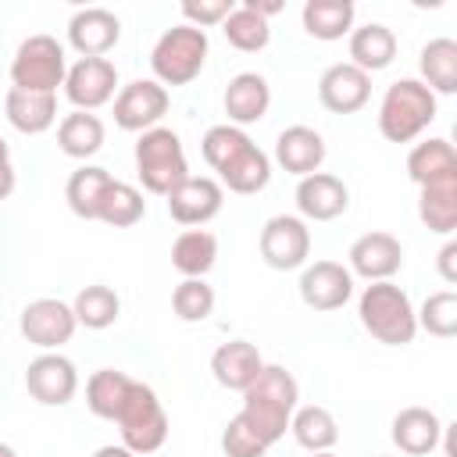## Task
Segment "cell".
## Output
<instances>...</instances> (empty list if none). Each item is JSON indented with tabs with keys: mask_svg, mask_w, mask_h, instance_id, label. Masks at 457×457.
<instances>
[{
	"mask_svg": "<svg viewBox=\"0 0 457 457\" xmlns=\"http://www.w3.org/2000/svg\"><path fill=\"white\" fill-rule=\"evenodd\" d=\"M311 253V228L300 214H275L261 228V257L275 271L303 268Z\"/></svg>",
	"mask_w": 457,
	"mask_h": 457,
	"instance_id": "ba28073f",
	"label": "cell"
},
{
	"mask_svg": "<svg viewBox=\"0 0 457 457\" xmlns=\"http://www.w3.org/2000/svg\"><path fill=\"white\" fill-rule=\"evenodd\" d=\"M18 328H21V336L32 346H39V350H61L64 343H71L79 321H75L71 303H64L57 296H39V300H32V303L21 307Z\"/></svg>",
	"mask_w": 457,
	"mask_h": 457,
	"instance_id": "9c48e42d",
	"label": "cell"
},
{
	"mask_svg": "<svg viewBox=\"0 0 457 457\" xmlns=\"http://www.w3.org/2000/svg\"><path fill=\"white\" fill-rule=\"evenodd\" d=\"M436 268H439V275H443V282H457V239H446L443 243V250H439V257H436Z\"/></svg>",
	"mask_w": 457,
	"mask_h": 457,
	"instance_id": "60d3db41",
	"label": "cell"
},
{
	"mask_svg": "<svg viewBox=\"0 0 457 457\" xmlns=\"http://www.w3.org/2000/svg\"><path fill=\"white\" fill-rule=\"evenodd\" d=\"M111 182H114V175H111L107 168H100V164H82V168H75V171L68 175L64 200H68V207H71L79 218L96 221L100 200H104V193H107Z\"/></svg>",
	"mask_w": 457,
	"mask_h": 457,
	"instance_id": "83f0119b",
	"label": "cell"
},
{
	"mask_svg": "<svg viewBox=\"0 0 457 457\" xmlns=\"http://www.w3.org/2000/svg\"><path fill=\"white\" fill-rule=\"evenodd\" d=\"M14 164H11V146H7V139L0 136V200H7L11 193H14Z\"/></svg>",
	"mask_w": 457,
	"mask_h": 457,
	"instance_id": "b9f144b4",
	"label": "cell"
},
{
	"mask_svg": "<svg viewBox=\"0 0 457 457\" xmlns=\"http://www.w3.org/2000/svg\"><path fill=\"white\" fill-rule=\"evenodd\" d=\"M368 96H371V75H364L350 61L328 64L318 79V100L332 114H353L368 104Z\"/></svg>",
	"mask_w": 457,
	"mask_h": 457,
	"instance_id": "2e32d148",
	"label": "cell"
},
{
	"mask_svg": "<svg viewBox=\"0 0 457 457\" xmlns=\"http://www.w3.org/2000/svg\"><path fill=\"white\" fill-rule=\"evenodd\" d=\"M311 457H336L332 450H321V453H311Z\"/></svg>",
	"mask_w": 457,
	"mask_h": 457,
	"instance_id": "7dc6e473",
	"label": "cell"
},
{
	"mask_svg": "<svg viewBox=\"0 0 457 457\" xmlns=\"http://www.w3.org/2000/svg\"><path fill=\"white\" fill-rule=\"evenodd\" d=\"M275 161L282 171L303 179V175H314L325 161V139L318 129L311 125H289L278 132L275 139Z\"/></svg>",
	"mask_w": 457,
	"mask_h": 457,
	"instance_id": "44dd1931",
	"label": "cell"
},
{
	"mask_svg": "<svg viewBox=\"0 0 457 457\" xmlns=\"http://www.w3.org/2000/svg\"><path fill=\"white\" fill-rule=\"evenodd\" d=\"M168 89L154 79H132L114 93V125L125 132H146L157 129V121L168 114Z\"/></svg>",
	"mask_w": 457,
	"mask_h": 457,
	"instance_id": "30bf717a",
	"label": "cell"
},
{
	"mask_svg": "<svg viewBox=\"0 0 457 457\" xmlns=\"http://www.w3.org/2000/svg\"><path fill=\"white\" fill-rule=\"evenodd\" d=\"M221 104H225L228 125H236V129L253 125V121H261V118L268 114V107H271V86H268V79L257 75V71H239V75L228 79Z\"/></svg>",
	"mask_w": 457,
	"mask_h": 457,
	"instance_id": "ffe728a7",
	"label": "cell"
},
{
	"mask_svg": "<svg viewBox=\"0 0 457 457\" xmlns=\"http://www.w3.org/2000/svg\"><path fill=\"white\" fill-rule=\"evenodd\" d=\"M232 7H236L232 0H186L182 4V18L193 29H207V25H221Z\"/></svg>",
	"mask_w": 457,
	"mask_h": 457,
	"instance_id": "ab89813d",
	"label": "cell"
},
{
	"mask_svg": "<svg viewBox=\"0 0 457 457\" xmlns=\"http://www.w3.org/2000/svg\"><path fill=\"white\" fill-rule=\"evenodd\" d=\"M118 89V68L107 57H79L68 64L64 75V96L75 104V111H96L114 100Z\"/></svg>",
	"mask_w": 457,
	"mask_h": 457,
	"instance_id": "7c38bea8",
	"label": "cell"
},
{
	"mask_svg": "<svg viewBox=\"0 0 457 457\" xmlns=\"http://www.w3.org/2000/svg\"><path fill=\"white\" fill-rule=\"evenodd\" d=\"M350 275H361L368 282H386L403 264V246L393 232H364L350 243Z\"/></svg>",
	"mask_w": 457,
	"mask_h": 457,
	"instance_id": "9a60e30c",
	"label": "cell"
},
{
	"mask_svg": "<svg viewBox=\"0 0 457 457\" xmlns=\"http://www.w3.org/2000/svg\"><path fill=\"white\" fill-rule=\"evenodd\" d=\"M0 457H18V453H14V446H7V443H0Z\"/></svg>",
	"mask_w": 457,
	"mask_h": 457,
	"instance_id": "bcb514c9",
	"label": "cell"
},
{
	"mask_svg": "<svg viewBox=\"0 0 457 457\" xmlns=\"http://www.w3.org/2000/svg\"><path fill=\"white\" fill-rule=\"evenodd\" d=\"M261 368H264V357H261V350H257L253 343H246V339H228V343H221V346L211 353V371H214L218 386L236 389V393H243V389L261 375Z\"/></svg>",
	"mask_w": 457,
	"mask_h": 457,
	"instance_id": "7402d4cb",
	"label": "cell"
},
{
	"mask_svg": "<svg viewBox=\"0 0 457 457\" xmlns=\"http://www.w3.org/2000/svg\"><path fill=\"white\" fill-rule=\"evenodd\" d=\"M418 218L428 232H439V236H450L457 228V175L432 182V186H421Z\"/></svg>",
	"mask_w": 457,
	"mask_h": 457,
	"instance_id": "d6a6232c",
	"label": "cell"
},
{
	"mask_svg": "<svg viewBox=\"0 0 457 457\" xmlns=\"http://www.w3.org/2000/svg\"><path fill=\"white\" fill-rule=\"evenodd\" d=\"M143 214H146V200H143V193H139L136 186L114 179V182L107 186L104 200H100V214H96V221H104V225H111V228H129V225H136Z\"/></svg>",
	"mask_w": 457,
	"mask_h": 457,
	"instance_id": "8d00e7d4",
	"label": "cell"
},
{
	"mask_svg": "<svg viewBox=\"0 0 457 457\" xmlns=\"http://www.w3.org/2000/svg\"><path fill=\"white\" fill-rule=\"evenodd\" d=\"M114 421L121 428V446H129L136 457H146V453L161 450L164 439H168V414H164L157 393L146 382L132 378L129 396L121 400Z\"/></svg>",
	"mask_w": 457,
	"mask_h": 457,
	"instance_id": "8992f818",
	"label": "cell"
},
{
	"mask_svg": "<svg viewBox=\"0 0 457 457\" xmlns=\"http://www.w3.org/2000/svg\"><path fill=\"white\" fill-rule=\"evenodd\" d=\"M243 4H246L250 11H257L261 18H271V14H278V11H282V4H278V0H243Z\"/></svg>",
	"mask_w": 457,
	"mask_h": 457,
	"instance_id": "7bdbcfd3",
	"label": "cell"
},
{
	"mask_svg": "<svg viewBox=\"0 0 457 457\" xmlns=\"http://www.w3.org/2000/svg\"><path fill=\"white\" fill-rule=\"evenodd\" d=\"M25 389L43 407H64L79 389V371L64 353L43 350L25 368Z\"/></svg>",
	"mask_w": 457,
	"mask_h": 457,
	"instance_id": "8fae6325",
	"label": "cell"
},
{
	"mask_svg": "<svg viewBox=\"0 0 457 457\" xmlns=\"http://www.w3.org/2000/svg\"><path fill=\"white\" fill-rule=\"evenodd\" d=\"M168 214L179 221V225H207L218 211H221V204H225V189H221V182L218 179H207V175H189V179H182L168 196Z\"/></svg>",
	"mask_w": 457,
	"mask_h": 457,
	"instance_id": "5bb4252c",
	"label": "cell"
},
{
	"mask_svg": "<svg viewBox=\"0 0 457 457\" xmlns=\"http://www.w3.org/2000/svg\"><path fill=\"white\" fill-rule=\"evenodd\" d=\"M207 32L204 29H193V25H171L161 32V39L154 43L150 50V68H154V82H161L164 89L168 86H186L193 82L204 64H207Z\"/></svg>",
	"mask_w": 457,
	"mask_h": 457,
	"instance_id": "277c9868",
	"label": "cell"
},
{
	"mask_svg": "<svg viewBox=\"0 0 457 457\" xmlns=\"http://www.w3.org/2000/svg\"><path fill=\"white\" fill-rule=\"evenodd\" d=\"M353 14H357L353 0H307L300 11L307 36H314L321 43L343 39L353 29Z\"/></svg>",
	"mask_w": 457,
	"mask_h": 457,
	"instance_id": "f546056e",
	"label": "cell"
},
{
	"mask_svg": "<svg viewBox=\"0 0 457 457\" xmlns=\"http://www.w3.org/2000/svg\"><path fill=\"white\" fill-rule=\"evenodd\" d=\"M296 400H300V386H296L293 371H286L282 364H264L261 375L243 389V407H239L236 421L257 443H264L271 450L286 436Z\"/></svg>",
	"mask_w": 457,
	"mask_h": 457,
	"instance_id": "6da1fadb",
	"label": "cell"
},
{
	"mask_svg": "<svg viewBox=\"0 0 457 457\" xmlns=\"http://www.w3.org/2000/svg\"><path fill=\"white\" fill-rule=\"evenodd\" d=\"M414 318H418V328H425L428 336L450 339V336L457 332V293H453V289L432 293V296L421 303V311H414Z\"/></svg>",
	"mask_w": 457,
	"mask_h": 457,
	"instance_id": "74e56055",
	"label": "cell"
},
{
	"mask_svg": "<svg viewBox=\"0 0 457 457\" xmlns=\"http://www.w3.org/2000/svg\"><path fill=\"white\" fill-rule=\"evenodd\" d=\"M378 457H389V453H378Z\"/></svg>",
	"mask_w": 457,
	"mask_h": 457,
	"instance_id": "c3c4849f",
	"label": "cell"
},
{
	"mask_svg": "<svg viewBox=\"0 0 457 457\" xmlns=\"http://www.w3.org/2000/svg\"><path fill=\"white\" fill-rule=\"evenodd\" d=\"M121 39V18L107 7H82L68 18V43L79 57H104Z\"/></svg>",
	"mask_w": 457,
	"mask_h": 457,
	"instance_id": "e0dca14e",
	"label": "cell"
},
{
	"mask_svg": "<svg viewBox=\"0 0 457 457\" xmlns=\"http://www.w3.org/2000/svg\"><path fill=\"white\" fill-rule=\"evenodd\" d=\"M171 311L182 321H207L214 311V289L204 278H182L171 293Z\"/></svg>",
	"mask_w": 457,
	"mask_h": 457,
	"instance_id": "f35d334b",
	"label": "cell"
},
{
	"mask_svg": "<svg viewBox=\"0 0 457 457\" xmlns=\"http://www.w3.org/2000/svg\"><path fill=\"white\" fill-rule=\"evenodd\" d=\"M357 318L361 325L386 346H407L418 336V318H414V303L407 296V289H400L396 282H371L364 286L361 300H357Z\"/></svg>",
	"mask_w": 457,
	"mask_h": 457,
	"instance_id": "7a4b0ae2",
	"label": "cell"
},
{
	"mask_svg": "<svg viewBox=\"0 0 457 457\" xmlns=\"http://www.w3.org/2000/svg\"><path fill=\"white\" fill-rule=\"evenodd\" d=\"M289 432L293 439L311 450V453H321V450H332L336 439H339V421L328 407L321 403H307V407H296L293 418H289Z\"/></svg>",
	"mask_w": 457,
	"mask_h": 457,
	"instance_id": "4dcf8cb0",
	"label": "cell"
},
{
	"mask_svg": "<svg viewBox=\"0 0 457 457\" xmlns=\"http://www.w3.org/2000/svg\"><path fill=\"white\" fill-rule=\"evenodd\" d=\"M71 311H75V321H79V325L100 332V328H111V325L118 321L121 300H118V293H114L111 286H100V282H96V286H82V289L75 293Z\"/></svg>",
	"mask_w": 457,
	"mask_h": 457,
	"instance_id": "836d02e7",
	"label": "cell"
},
{
	"mask_svg": "<svg viewBox=\"0 0 457 457\" xmlns=\"http://www.w3.org/2000/svg\"><path fill=\"white\" fill-rule=\"evenodd\" d=\"M221 32L228 39V46L243 50V54H257L268 46L271 39V29H268V18H261L257 11H250L246 4H236L228 11V18L221 21Z\"/></svg>",
	"mask_w": 457,
	"mask_h": 457,
	"instance_id": "d590c367",
	"label": "cell"
},
{
	"mask_svg": "<svg viewBox=\"0 0 457 457\" xmlns=\"http://www.w3.org/2000/svg\"><path fill=\"white\" fill-rule=\"evenodd\" d=\"M396 57V36L382 21H368L361 29H350V64L364 75L389 68Z\"/></svg>",
	"mask_w": 457,
	"mask_h": 457,
	"instance_id": "d4e9b609",
	"label": "cell"
},
{
	"mask_svg": "<svg viewBox=\"0 0 457 457\" xmlns=\"http://www.w3.org/2000/svg\"><path fill=\"white\" fill-rule=\"evenodd\" d=\"M393 443L400 446V453L407 457H425L439 446V436H443V421L436 418V411L428 407H403L396 411L393 418Z\"/></svg>",
	"mask_w": 457,
	"mask_h": 457,
	"instance_id": "603a6c76",
	"label": "cell"
},
{
	"mask_svg": "<svg viewBox=\"0 0 457 457\" xmlns=\"http://www.w3.org/2000/svg\"><path fill=\"white\" fill-rule=\"evenodd\" d=\"M218 261V239L207 228H186L171 243V268L186 278H204Z\"/></svg>",
	"mask_w": 457,
	"mask_h": 457,
	"instance_id": "f1b7e54d",
	"label": "cell"
},
{
	"mask_svg": "<svg viewBox=\"0 0 457 457\" xmlns=\"http://www.w3.org/2000/svg\"><path fill=\"white\" fill-rule=\"evenodd\" d=\"M350 207V189L339 175L314 171L296 182V211L307 221H332Z\"/></svg>",
	"mask_w": 457,
	"mask_h": 457,
	"instance_id": "ac0fdd59",
	"label": "cell"
},
{
	"mask_svg": "<svg viewBox=\"0 0 457 457\" xmlns=\"http://www.w3.org/2000/svg\"><path fill=\"white\" fill-rule=\"evenodd\" d=\"M439 439H443V453H446V457H457V446H453V425H443V436H439Z\"/></svg>",
	"mask_w": 457,
	"mask_h": 457,
	"instance_id": "f6af8a7d",
	"label": "cell"
},
{
	"mask_svg": "<svg viewBox=\"0 0 457 457\" xmlns=\"http://www.w3.org/2000/svg\"><path fill=\"white\" fill-rule=\"evenodd\" d=\"M436 121V93L421 79H396L378 104V132L389 143H411Z\"/></svg>",
	"mask_w": 457,
	"mask_h": 457,
	"instance_id": "3957f363",
	"label": "cell"
},
{
	"mask_svg": "<svg viewBox=\"0 0 457 457\" xmlns=\"http://www.w3.org/2000/svg\"><path fill=\"white\" fill-rule=\"evenodd\" d=\"M418 71L432 93H443V96L457 93V43L450 36L428 39L418 54Z\"/></svg>",
	"mask_w": 457,
	"mask_h": 457,
	"instance_id": "4316f807",
	"label": "cell"
},
{
	"mask_svg": "<svg viewBox=\"0 0 457 457\" xmlns=\"http://www.w3.org/2000/svg\"><path fill=\"white\" fill-rule=\"evenodd\" d=\"M64 75H68V57H64V46L54 36L36 32V36L18 43L14 61H11L14 89L57 93V86H64Z\"/></svg>",
	"mask_w": 457,
	"mask_h": 457,
	"instance_id": "52a82bcc",
	"label": "cell"
},
{
	"mask_svg": "<svg viewBox=\"0 0 457 457\" xmlns=\"http://www.w3.org/2000/svg\"><path fill=\"white\" fill-rule=\"evenodd\" d=\"M93 457H136V453H132L129 446H121V443H118V446H114V443H107V446H100Z\"/></svg>",
	"mask_w": 457,
	"mask_h": 457,
	"instance_id": "ee69618b",
	"label": "cell"
},
{
	"mask_svg": "<svg viewBox=\"0 0 457 457\" xmlns=\"http://www.w3.org/2000/svg\"><path fill=\"white\" fill-rule=\"evenodd\" d=\"M7 121L25 132V136H39L57 121V93H29V89H7L4 100Z\"/></svg>",
	"mask_w": 457,
	"mask_h": 457,
	"instance_id": "484cf974",
	"label": "cell"
},
{
	"mask_svg": "<svg viewBox=\"0 0 457 457\" xmlns=\"http://www.w3.org/2000/svg\"><path fill=\"white\" fill-rule=\"evenodd\" d=\"M57 146L61 154L86 161L104 146V121L93 111H71L57 121Z\"/></svg>",
	"mask_w": 457,
	"mask_h": 457,
	"instance_id": "1f68e13d",
	"label": "cell"
},
{
	"mask_svg": "<svg viewBox=\"0 0 457 457\" xmlns=\"http://www.w3.org/2000/svg\"><path fill=\"white\" fill-rule=\"evenodd\" d=\"M129 386H132V375L114 371V368H100V371H93L89 382H86V407H89L96 418L114 421L121 400L129 396Z\"/></svg>",
	"mask_w": 457,
	"mask_h": 457,
	"instance_id": "e575fe53",
	"label": "cell"
},
{
	"mask_svg": "<svg viewBox=\"0 0 457 457\" xmlns=\"http://www.w3.org/2000/svg\"><path fill=\"white\" fill-rule=\"evenodd\" d=\"M136 175H139L143 189L157 193V196H168L182 179H189V161H186L179 132H171L164 125L139 132V139H136Z\"/></svg>",
	"mask_w": 457,
	"mask_h": 457,
	"instance_id": "5b68a950",
	"label": "cell"
},
{
	"mask_svg": "<svg viewBox=\"0 0 457 457\" xmlns=\"http://www.w3.org/2000/svg\"><path fill=\"white\" fill-rule=\"evenodd\" d=\"M457 175V150L450 139H421L411 146L407 154V179L421 189V186H432V182H443V179H453Z\"/></svg>",
	"mask_w": 457,
	"mask_h": 457,
	"instance_id": "cb8c5ba5",
	"label": "cell"
},
{
	"mask_svg": "<svg viewBox=\"0 0 457 457\" xmlns=\"http://www.w3.org/2000/svg\"><path fill=\"white\" fill-rule=\"evenodd\" d=\"M353 296V275L339 261H314L300 271V300L311 311H339Z\"/></svg>",
	"mask_w": 457,
	"mask_h": 457,
	"instance_id": "4fadbf2b",
	"label": "cell"
},
{
	"mask_svg": "<svg viewBox=\"0 0 457 457\" xmlns=\"http://www.w3.org/2000/svg\"><path fill=\"white\" fill-rule=\"evenodd\" d=\"M218 182L221 189L228 193H239V196H250V193H261L268 182H271V157L253 143H239L232 150V157L218 168Z\"/></svg>",
	"mask_w": 457,
	"mask_h": 457,
	"instance_id": "d6986e66",
	"label": "cell"
}]
</instances>
